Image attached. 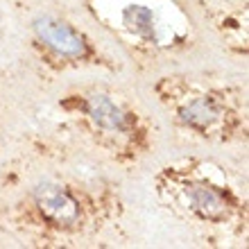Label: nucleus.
I'll return each mask as SVG.
<instances>
[{"instance_id": "obj_2", "label": "nucleus", "mask_w": 249, "mask_h": 249, "mask_svg": "<svg viewBox=\"0 0 249 249\" xmlns=\"http://www.w3.org/2000/svg\"><path fill=\"white\" fill-rule=\"evenodd\" d=\"M154 195L172 215L190 224L243 236L249 224V202L229 170L213 159L181 157L159 168Z\"/></svg>"}, {"instance_id": "obj_3", "label": "nucleus", "mask_w": 249, "mask_h": 249, "mask_svg": "<svg viewBox=\"0 0 249 249\" xmlns=\"http://www.w3.org/2000/svg\"><path fill=\"white\" fill-rule=\"evenodd\" d=\"M57 109L98 152L129 170L154 152L152 120L129 98L105 86H75L61 93Z\"/></svg>"}, {"instance_id": "obj_5", "label": "nucleus", "mask_w": 249, "mask_h": 249, "mask_svg": "<svg viewBox=\"0 0 249 249\" xmlns=\"http://www.w3.org/2000/svg\"><path fill=\"white\" fill-rule=\"evenodd\" d=\"M89 16L136 59L175 54L193 41L188 0H84Z\"/></svg>"}, {"instance_id": "obj_4", "label": "nucleus", "mask_w": 249, "mask_h": 249, "mask_svg": "<svg viewBox=\"0 0 249 249\" xmlns=\"http://www.w3.org/2000/svg\"><path fill=\"white\" fill-rule=\"evenodd\" d=\"M152 93L172 123L190 136L215 145L247 138V100L238 86L172 72L159 77Z\"/></svg>"}, {"instance_id": "obj_6", "label": "nucleus", "mask_w": 249, "mask_h": 249, "mask_svg": "<svg viewBox=\"0 0 249 249\" xmlns=\"http://www.w3.org/2000/svg\"><path fill=\"white\" fill-rule=\"evenodd\" d=\"M30 48L46 71H105L118 72V61L71 18L53 12L36 14L30 23Z\"/></svg>"}, {"instance_id": "obj_1", "label": "nucleus", "mask_w": 249, "mask_h": 249, "mask_svg": "<svg viewBox=\"0 0 249 249\" xmlns=\"http://www.w3.org/2000/svg\"><path fill=\"white\" fill-rule=\"evenodd\" d=\"M123 206L111 186L84 184L68 175H43L7 204L5 220L36 245L57 247L102 233L120 220Z\"/></svg>"}]
</instances>
